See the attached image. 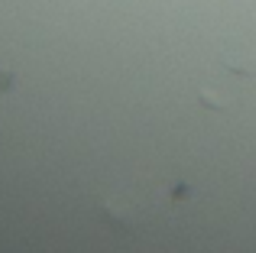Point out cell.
<instances>
[{"label": "cell", "mask_w": 256, "mask_h": 253, "mask_svg": "<svg viewBox=\"0 0 256 253\" xmlns=\"http://www.w3.org/2000/svg\"><path fill=\"white\" fill-rule=\"evenodd\" d=\"M246 78L250 75H246V72H237V68H224V72H218V75H208L204 84L198 88L201 104L211 108V110H227L234 101H237L240 84H244Z\"/></svg>", "instance_id": "2"}, {"label": "cell", "mask_w": 256, "mask_h": 253, "mask_svg": "<svg viewBox=\"0 0 256 253\" xmlns=\"http://www.w3.org/2000/svg\"><path fill=\"white\" fill-rule=\"evenodd\" d=\"M172 208V195L169 188H159L152 182L143 185H130V188L117 192V195L107 202V218H110L117 228H143L146 221L159 214V211Z\"/></svg>", "instance_id": "1"}]
</instances>
